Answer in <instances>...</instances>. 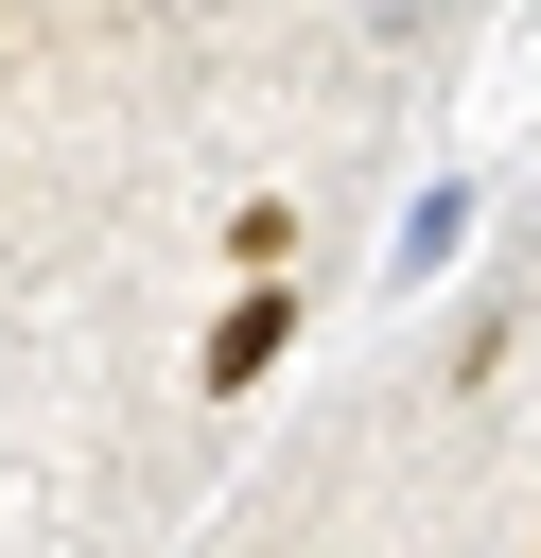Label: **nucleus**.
<instances>
[{
  "label": "nucleus",
  "instance_id": "obj_1",
  "mask_svg": "<svg viewBox=\"0 0 541 558\" xmlns=\"http://www.w3.org/2000/svg\"><path fill=\"white\" fill-rule=\"evenodd\" d=\"M297 314H314L297 279H244V296L209 314V349H192V401H244V384H262V366L297 349Z\"/></svg>",
  "mask_w": 541,
  "mask_h": 558
},
{
  "label": "nucleus",
  "instance_id": "obj_2",
  "mask_svg": "<svg viewBox=\"0 0 541 558\" xmlns=\"http://www.w3.org/2000/svg\"><path fill=\"white\" fill-rule=\"evenodd\" d=\"M454 244H471V192H419V209H401V279H436Z\"/></svg>",
  "mask_w": 541,
  "mask_h": 558
}]
</instances>
